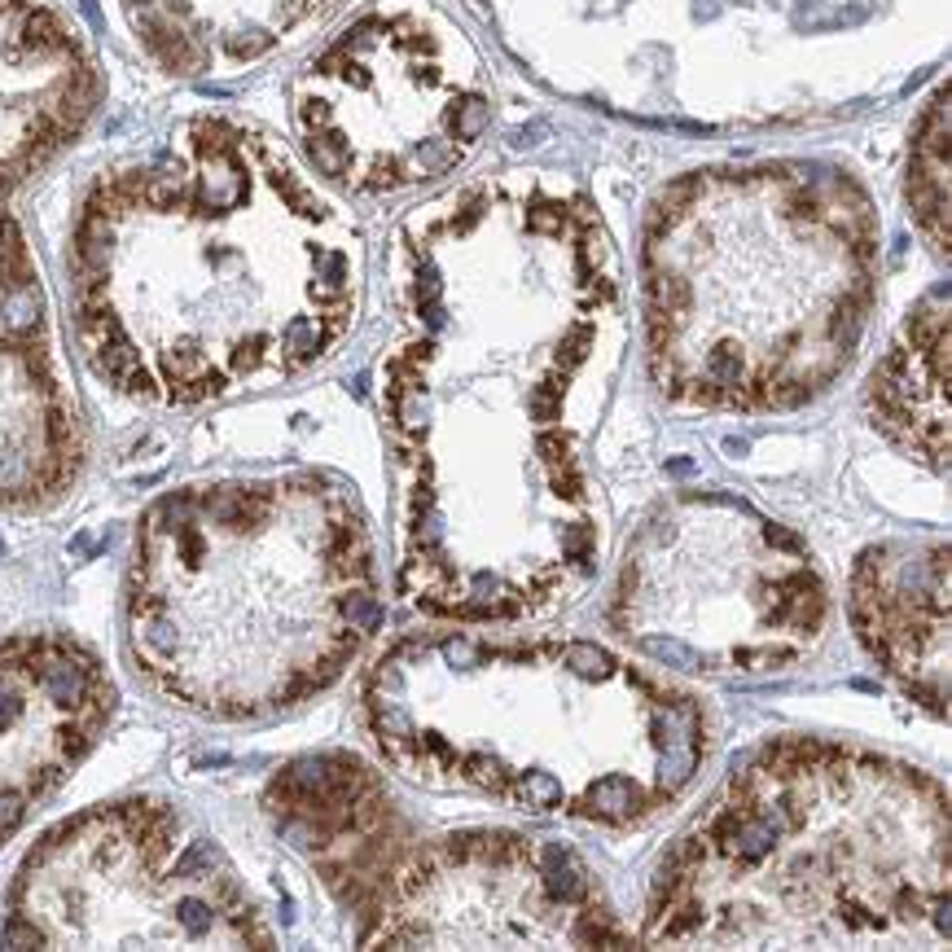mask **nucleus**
<instances>
[{
    "instance_id": "obj_1",
    "label": "nucleus",
    "mask_w": 952,
    "mask_h": 952,
    "mask_svg": "<svg viewBox=\"0 0 952 952\" xmlns=\"http://www.w3.org/2000/svg\"><path fill=\"white\" fill-rule=\"evenodd\" d=\"M351 225L255 132L194 119L106 176L75 225V329L97 377L198 404L320 360L355 313Z\"/></svg>"
},
{
    "instance_id": "obj_2",
    "label": "nucleus",
    "mask_w": 952,
    "mask_h": 952,
    "mask_svg": "<svg viewBox=\"0 0 952 952\" xmlns=\"http://www.w3.org/2000/svg\"><path fill=\"white\" fill-rule=\"evenodd\" d=\"M949 795L918 768L773 742L663 861L645 944L949 949Z\"/></svg>"
},
{
    "instance_id": "obj_3",
    "label": "nucleus",
    "mask_w": 952,
    "mask_h": 952,
    "mask_svg": "<svg viewBox=\"0 0 952 952\" xmlns=\"http://www.w3.org/2000/svg\"><path fill=\"white\" fill-rule=\"evenodd\" d=\"M364 715L426 790L593 825L658 817L707 759L702 702L598 641L408 636L369 671Z\"/></svg>"
},
{
    "instance_id": "obj_4",
    "label": "nucleus",
    "mask_w": 952,
    "mask_h": 952,
    "mask_svg": "<svg viewBox=\"0 0 952 952\" xmlns=\"http://www.w3.org/2000/svg\"><path fill=\"white\" fill-rule=\"evenodd\" d=\"M377 620L369 527L320 474L180 488L141 523L128 641L185 707L220 720L295 707Z\"/></svg>"
},
{
    "instance_id": "obj_5",
    "label": "nucleus",
    "mask_w": 952,
    "mask_h": 952,
    "mask_svg": "<svg viewBox=\"0 0 952 952\" xmlns=\"http://www.w3.org/2000/svg\"><path fill=\"white\" fill-rule=\"evenodd\" d=\"M878 286V216L839 172H693L645 220V325L663 391L795 408L852 360Z\"/></svg>"
},
{
    "instance_id": "obj_6",
    "label": "nucleus",
    "mask_w": 952,
    "mask_h": 952,
    "mask_svg": "<svg viewBox=\"0 0 952 952\" xmlns=\"http://www.w3.org/2000/svg\"><path fill=\"white\" fill-rule=\"evenodd\" d=\"M825 584L808 549L715 492L658 505L624 554L611 624L676 671L764 676L825 633Z\"/></svg>"
},
{
    "instance_id": "obj_7",
    "label": "nucleus",
    "mask_w": 952,
    "mask_h": 952,
    "mask_svg": "<svg viewBox=\"0 0 952 952\" xmlns=\"http://www.w3.org/2000/svg\"><path fill=\"white\" fill-rule=\"evenodd\" d=\"M9 949L273 944L225 852L163 803H114L57 825L26 856L0 931Z\"/></svg>"
},
{
    "instance_id": "obj_8",
    "label": "nucleus",
    "mask_w": 952,
    "mask_h": 952,
    "mask_svg": "<svg viewBox=\"0 0 952 952\" xmlns=\"http://www.w3.org/2000/svg\"><path fill=\"white\" fill-rule=\"evenodd\" d=\"M492 101L417 18L373 13L320 53L299 88V128L325 176L404 189L452 172L488 132Z\"/></svg>"
},
{
    "instance_id": "obj_9",
    "label": "nucleus",
    "mask_w": 952,
    "mask_h": 952,
    "mask_svg": "<svg viewBox=\"0 0 952 952\" xmlns=\"http://www.w3.org/2000/svg\"><path fill=\"white\" fill-rule=\"evenodd\" d=\"M360 944L391 949H624L593 869L554 839L452 834L400 852Z\"/></svg>"
},
{
    "instance_id": "obj_10",
    "label": "nucleus",
    "mask_w": 952,
    "mask_h": 952,
    "mask_svg": "<svg viewBox=\"0 0 952 952\" xmlns=\"http://www.w3.org/2000/svg\"><path fill=\"white\" fill-rule=\"evenodd\" d=\"M852 620L869 654L918 702L949 698V545H874L852 571Z\"/></svg>"
},
{
    "instance_id": "obj_11",
    "label": "nucleus",
    "mask_w": 952,
    "mask_h": 952,
    "mask_svg": "<svg viewBox=\"0 0 952 952\" xmlns=\"http://www.w3.org/2000/svg\"><path fill=\"white\" fill-rule=\"evenodd\" d=\"M269 808L282 834L313 856L325 883L369 905L400 861L395 812L382 786L351 759H304L273 781Z\"/></svg>"
},
{
    "instance_id": "obj_12",
    "label": "nucleus",
    "mask_w": 952,
    "mask_h": 952,
    "mask_svg": "<svg viewBox=\"0 0 952 952\" xmlns=\"http://www.w3.org/2000/svg\"><path fill=\"white\" fill-rule=\"evenodd\" d=\"M145 48L167 70L251 62L338 0H123Z\"/></svg>"
},
{
    "instance_id": "obj_13",
    "label": "nucleus",
    "mask_w": 952,
    "mask_h": 952,
    "mask_svg": "<svg viewBox=\"0 0 952 952\" xmlns=\"http://www.w3.org/2000/svg\"><path fill=\"white\" fill-rule=\"evenodd\" d=\"M878 426L927 466H949V295L935 291L905 320L874 373Z\"/></svg>"
},
{
    "instance_id": "obj_14",
    "label": "nucleus",
    "mask_w": 952,
    "mask_h": 952,
    "mask_svg": "<svg viewBox=\"0 0 952 952\" xmlns=\"http://www.w3.org/2000/svg\"><path fill=\"white\" fill-rule=\"evenodd\" d=\"M909 207L927 238L940 251H949V92H935V101L922 114L909 163Z\"/></svg>"
}]
</instances>
